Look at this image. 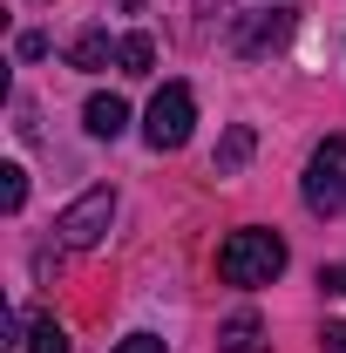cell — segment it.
Here are the masks:
<instances>
[{
    "instance_id": "cell-1",
    "label": "cell",
    "mask_w": 346,
    "mask_h": 353,
    "mask_svg": "<svg viewBox=\"0 0 346 353\" xmlns=\"http://www.w3.org/2000/svg\"><path fill=\"white\" fill-rule=\"evenodd\" d=\"M285 272V238L278 231H265V224H245V231H231L224 245H217V279L224 285H272Z\"/></svg>"
},
{
    "instance_id": "cell-2",
    "label": "cell",
    "mask_w": 346,
    "mask_h": 353,
    "mask_svg": "<svg viewBox=\"0 0 346 353\" xmlns=\"http://www.w3.org/2000/svg\"><path fill=\"white\" fill-rule=\"evenodd\" d=\"M305 211L319 218H340L346 211V136H326L305 163Z\"/></svg>"
},
{
    "instance_id": "cell-3",
    "label": "cell",
    "mask_w": 346,
    "mask_h": 353,
    "mask_svg": "<svg viewBox=\"0 0 346 353\" xmlns=\"http://www.w3.org/2000/svg\"><path fill=\"white\" fill-rule=\"evenodd\" d=\"M190 123H197V95L183 82H163L156 102H150V116H143V136H150V150H183Z\"/></svg>"
},
{
    "instance_id": "cell-4",
    "label": "cell",
    "mask_w": 346,
    "mask_h": 353,
    "mask_svg": "<svg viewBox=\"0 0 346 353\" xmlns=\"http://www.w3.org/2000/svg\"><path fill=\"white\" fill-rule=\"evenodd\" d=\"M109 218H116V190L102 183V190H82V197H75V204L54 218V238H61L68 252H88V245H102Z\"/></svg>"
},
{
    "instance_id": "cell-5",
    "label": "cell",
    "mask_w": 346,
    "mask_h": 353,
    "mask_svg": "<svg viewBox=\"0 0 346 353\" xmlns=\"http://www.w3.org/2000/svg\"><path fill=\"white\" fill-rule=\"evenodd\" d=\"M292 21H299L292 7H265V14H245V28L231 34V48L252 61V54H265V48H278V41H285V34H292Z\"/></svg>"
},
{
    "instance_id": "cell-6",
    "label": "cell",
    "mask_w": 346,
    "mask_h": 353,
    "mask_svg": "<svg viewBox=\"0 0 346 353\" xmlns=\"http://www.w3.org/2000/svg\"><path fill=\"white\" fill-rule=\"evenodd\" d=\"M82 123H88V136H102V143H116V136H123V123H130V109H123V95H88Z\"/></svg>"
},
{
    "instance_id": "cell-7",
    "label": "cell",
    "mask_w": 346,
    "mask_h": 353,
    "mask_svg": "<svg viewBox=\"0 0 346 353\" xmlns=\"http://www.w3.org/2000/svg\"><path fill=\"white\" fill-rule=\"evenodd\" d=\"M217 347H224V353H265V326H258V312H231V319L217 326Z\"/></svg>"
},
{
    "instance_id": "cell-8",
    "label": "cell",
    "mask_w": 346,
    "mask_h": 353,
    "mask_svg": "<svg viewBox=\"0 0 346 353\" xmlns=\"http://www.w3.org/2000/svg\"><path fill=\"white\" fill-rule=\"evenodd\" d=\"M68 61L95 75V68H109V61H116V41H109L102 28H88V34H75V48H68Z\"/></svg>"
},
{
    "instance_id": "cell-9",
    "label": "cell",
    "mask_w": 346,
    "mask_h": 353,
    "mask_svg": "<svg viewBox=\"0 0 346 353\" xmlns=\"http://www.w3.org/2000/svg\"><path fill=\"white\" fill-rule=\"evenodd\" d=\"M252 123H231L224 130V143H217V176H231V170H245V157H252Z\"/></svg>"
},
{
    "instance_id": "cell-10",
    "label": "cell",
    "mask_w": 346,
    "mask_h": 353,
    "mask_svg": "<svg viewBox=\"0 0 346 353\" xmlns=\"http://www.w3.org/2000/svg\"><path fill=\"white\" fill-rule=\"evenodd\" d=\"M150 61H156V41L150 34H123L116 41V68L123 75H150Z\"/></svg>"
},
{
    "instance_id": "cell-11",
    "label": "cell",
    "mask_w": 346,
    "mask_h": 353,
    "mask_svg": "<svg viewBox=\"0 0 346 353\" xmlns=\"http://www.w3.org/2000/svg\"><path fill=\"white\" fill-rule=\"evenodd\" d=\"M28 353H68V333H61L54 319H34V326H28Z\"/></svg>"
},
{
    "instance_id": "cell-12",
    "label": "cell",
    "mask_w": 346,
    "mask_h": 353,
    "mask_svg": "<svg viewBox=\"0 0 346 353\" xmlns=\"http://www.w3.org/2000/svg\"><path fill=\"white\" fill-rule=\"evenodd\" d=\"M0 204H7V211L28 204V170H21V163H0Z\"/></svg>"
},
{
    "instance_id": "cell-13",
    "label": "cell",
    "mask_w": 346,
    "mask_h": 353,
    "mask_svg": "<svg viewBox=\"0 0 346 353\" xmlns=\"http://www.w3.org/2000/svg\"><path fill=\"white\" fill-rule=\"evenodd\" d=\"M116 353H170V347H163L156 333H130V340H123V347H116Z\"/></svg>"
},
{
    "instance_id": "cell-14",
    "label": "cell",
    "mask_w": 346,
    "mask_h": 353,
    "mask_svg": "<svg viewBox=\"0 0 346 353\" xmlns=\"http://www.w3.org/2000/svg\"><path fill=\"white\" fill-rule=\"evenodd\" d=\"M319 347H326V353H346V319H333V326L319 333Z\"/></svg>"
},
{
    "instance_id": "cell-15",
    "label": "cell",
    "mask_w": 346,
    "mask_h": 353,
    "mask_svg": "<svg viewBox=\"0 0 346 353\" xmlns=\"http://www.w3.org/2000/svg\"><path fill=\"white\" fill-rule=\"evenodd\" d=\"M319 285H326V292H346V265H333V272H319Z\"/></svg>"
}]
</instances>
